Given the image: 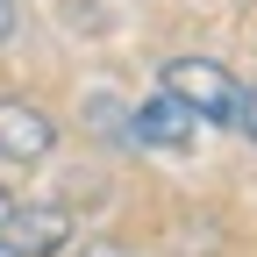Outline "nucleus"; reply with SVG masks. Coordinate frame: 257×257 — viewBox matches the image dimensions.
Here are the masks:
<instances>
[{"instance_id":"1","label":"nucleus","mask_w":257,"mask_h":257,"mask_svg":"<svg viewBox=\"0 0 257 257\" xmlns=\"http://www.w3.org/2000/svg\"><path fill=\"white\" fill-rule=\"evenodd\" d=\"M157 86H165L179 107H193L200 121H236V100H243V86L229 79V64H214V57H165Z\"/></svg>"},{"instance_id":"2","label":"nucleus","mask_w":257,"mask_h":257,"mask_svg":"<svg viewBox=\"0 0 257 257\" xmlns=\"http://www.w3.org/2000/svg\"><path fill=\"white\" fill-rule=\"evenodd\" d=\"M79 236V214L64 200H36V207H15L8 221H0V243H8L15 257H57L64 243Z\"/></svg>"},{"instance_id":"3","label":"nucleus","mask_w":257,"mask_h":257,"mask_svg":"<svg viewBox=\"0 0 257 257\" xmlns=\"http://www.w3.org/2000/svg\"><path fill=\"white\" fill-rule=\"evenodd\" d=\"M57 150V121L36 100H0V157L8 165H43Z\"/></svg>"},{"instance_id":"4","label":"nucleus","mask_w":257,"mask_h":257,"mask_svg":"<svg viewBox=\"0 0 257 257\" xmlns=\"http://www.w3.org/2000/svg\"><path fill=\"white\" fill-rule=\"evenodd\" d=\"M193 128H200V114L179 107L165 86H157L143 107H128V143H143V150H186V143H193Z\"/></svg>"},{"instance_id":"5","label":"nucleus","mask_w":257,"mask_h":257,"mask_svg":"<svg viewBox=\"0 0 257 257\" xmlns=\"http://www.w3.org/2000/svg\"><path fill=\"white\" fill-rule=\"evenodd\" d=\"M86 121H93V136H107V143H128V107L114 100V93H86Z\"/></svg>"},{"instance_id":"6","label":"nucleus","mask_w":257,"mask_h":257,"mask_svg":"<svg viewBox=\"0 0 257 257\" xmlns=\"http://www.w3.org/2000/svg\"><path fill=\"white\" fill-rule=\"evenodd\" d=\"M229 128H243V136L257 143V86H243V100H236V121Z\"/></svg>"},{"instance_id":"7","label":"nucleus","mask_w":257,"mask_h":257,"mask_svg":"<svg viewBox=\"0 0 257 257\" xmlns=\"http://www.w3.org/2000/svg\"><path fill=\"white\" fill-rule=\"evenodd\" d=\"M79 257H136V250H128V243H114V236H93Z\"/></svg>"},{"instance_id":"8","label":"nucleus","mask_w":257,"mask_h":257,"mask_svg":"<svg viewBox=\"0 0 257 257\" xmlns=\"http://www.w3.org/2000/svg\"><path fill=\"white\" fill-rule=\"evenodd\" d=\"M15 29H22V8H15V0H0V43H15Z\"/></svg>"},{"instance_id":"9","label":"nucleus","mask_w":257,"mask_h":257,"mask_svg":"<svg viewBox=\"0 0 257 257\" xmlns=\"http://www.w3.org/2000/svg\"><path fill=\"white\" fill-rule=\"evenodd\" d=\"M15 207H22V200H15V186H8V179H0V221H8Z\"/></svg>"}]
</instances>
